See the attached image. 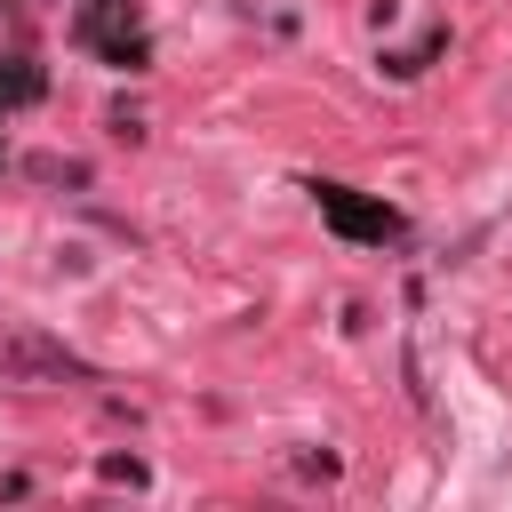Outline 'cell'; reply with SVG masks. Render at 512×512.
Returning a JSON list of instances; mask_svg holds the SVG:
<instances>
[{"label": "cell", "mask_w": 512, "mask_h": 512, "mask_svg": "<svg viewBox=\"0 0 512 512\" xmlns=\"http://www.w3.org/2000/svg\"><path fill=\"white\" fill-rule=\"evenodd\" d=\"M320 208H328L344 232H368V240H392V232H400V216H392V208H360V200H344L336 184H320Z\"/></svg>", "instance_id": "6da1fadb"}]
</instances>
